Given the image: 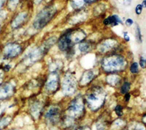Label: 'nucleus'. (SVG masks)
<instances>
[{
  "mask_svg": "<svg viewBox=\"0 0 146 130\" xmlns=\"http://www.w3.org/2000/svg\"><path fill=\"white\" fill-rule=\"evenodd\" d=\"M4 2H5V0H0V7H2V5H4Z\"/></svg>",
  "mask_w": 146,
  "mask_h": 130,
  "instance_id": "a878e982",
  "label": "nucleus"
},
{
  "mask_svg": "<svg viewBox=\"0 0 146 130\" xmlns=\"http://www.w3.org/2000/svg\"><path fill=\"white\" fill-rule=\"evenodd\" d=\"M57 85L58 82L56 79L50 80V82L47 84V89L49 90H55L57 88Z\"/></svg>",
  "mask_w": 146,
  "mask_h": 130,
  "instance_id": "9b49d317",
  "label": "nucleus"
},
{
  "mask_svg": "<svg viewBox=\"0 0 146 130\" xmlns=\"http://www.w3.org/2000/svg\"><path fill=\"white\" fill-rule=\"evenodd\" d=\"M142 6H143V7H146V0H144L143 2V4H142Z\"/></svg>",
  "mask_w": 146,
  "mask_h": 130,
  "instance_id": "393cba45",
  "label": "nucleus"
},
{
  "mask_svg": "<svg viewBox=\"0 0 146 130\" xmlns=\"http://www.w3.org/2000/svg\"><path fill=\"white\" fill-rule=\"evenodd\" d=\"M1 81H2V77H1V76H0V82H1Z\"/></svg>",
  "mask_w": 146,
  "mask_h": 130,
  "instance_id": "c85d7f7f",
  "label": "nucleus"
},
{
  "mask_svg": "<svg viewBox=\"0 0 146 130\" xmlns=\"http://www.w3.org/2000/svg\"><path fill=\"white\" fill-rule=\"evenodd\" d=\"M59 114V110L57 107H52L48 110L46 114V118L50 121H53L57 119Z\"/></svg>",
  "mask_w": 146,
  "mask_h": 130,
  "instance_id": "9d476101",
  "label": "nucleus"
},
{
  "mask_svg": "<svg viewBox=\"0 0 146 130\" xmlns=\"http://www.w3.org/2000/svg\"><path fill=\"white\" fill-rule=\"evenodd\" d=\"M10 67L7 65V67H5V71H8L9 69H10Z\"/></svg>",
  "mask_w": 146,
  "mask_h": 130,
  "instance_id": "cd10ccee",
  "label": "nucleus"
},
{
  "mask_svg": "<svg viewBox=\"0 0 146 130\" xmlns=\"http://www.w3.org/2000/svg\"><path fill=\"white\" fill-rule=\"evenodd\" d=\"M115 111L117 115H118V116H121V115H123V108H122L121 105L116 106L115 108Z\"/></svg>",
  "mask_w": 146,
  "mask_h": 130,
  "instance_id": "f3484780",
  "label": "nucleus"
},
{
  "mask_svg": "<svg viewBox=\"0 0 146 130\" xmlns=\"http://www.w3.org/2000/svg\"><path fill=\"white\" fill-rule=\"evenodd\" d=\"M13 87L7 83L0 88V99H5L13 94Z\"/></svg>",
  "mask_w": 146,
  "mask_h": 130,
  "instance_id": "39448f33",
  "label": "nucleus"
},
{
  "mask_svg": "<svg viewBox=\"0 0 146 130\" xmlns=\"http://www.w3.org/2000/svg\"><path fill=\"white\" fill-rule=\"evenodd\" d=\"M90 48V46L88 43H81L79 44V49H80L81 52H87Z\"/></svg>",
  "mask_w": 146,
  "mask_h": 130,
  "instance_id": "4468645a",
  "label": "nucleus"
},
{
  "mask_svg": "<svg viewBox=\"0 0 146 130\" xmlns=\"http://www.w3.org/2000/svg\"><path fill=\"white\" fill-rule=\"evenodd\" d=\"M83 105L80 104V102L75 99L72 102V104L70 105V107H69V110H70V112L74 113L75 115H78V114H80V112L83 111Z\"/></svg>",
  "mask_w": 146,
  "mask_h": 130,
  "instance_id": "0eeeda50",
  "label": "nucleus"
},
{
  "mask_svg": "<svg viewBox=\"0 0 146 130\" xmlns=\"http://www.w3.org/2000/svg\"><path fill=\"white\" fill-rule=\"evenodd\" d=\"M142 10H143V6L141 5H137L136 9H135V12H136V13L137 15H139V14H141Z\"/></svg>",
  "mask_w": 146,
  "mask_h": 130,
  "instance_id": "6ab92c4d",
  "label": "nucleus"
},
{
  "mask_svg": "<svg viewBox=\"0 0 146 130\" xmlns=\"http://www.w3.org/2000/svg\"><path fill=\"white\" fill-rule=\"evenodd\" d=\"M21 52V47L16 43L7 44L4 48V55L7 58H12L18 56Z\"/></svg>",
  "mask_w": 146,
  "mask_h": 130,
  "instance_id": "7ed1b4c3",
  "label": "nucleus"
},
{
  "mask_svg": "<svg viewBox=\"0 0 146 130\" xmlns=\"http://www.w3.org/2000/svg\"><path fill=\"white\" fill-rule=\"evenodd\" d=\"M96 0H72V5L74 8H80L84 5L92 3Z\"/></svg>",
  "mask_w": 146,
  "mask_h": 130,
  "instance_id": "1a4fd4ad",
  "label": "nucleus"
},
{
  "mask_svg": "<svg viewBox=\"0 0 146 130\" xmlns=\"http://www.w3.org/2000/svg\"><path fill=\"white\" fill-rule=\"evenodd\" d=\"M123 3H124V5H126V6H129L131 3V0H124Z\"/></svg>",
  "mask_w": 146,
  "mask_h": 130,
  "instance_id": "4be33fe9",
  "label": "nucleus"
},
{
  "mask_svg": "<svg viewBox=\"0 0 146 130\" xmlns=\"http://www.w3.org/2000/svg\"><path fill=\"white\" fill-rule=\"evenodd\" d=\"M126 24H127L128 26L132 25V24H133L132 19H131V18H128L127 20L126 21Z\"/></svg>",
  "mask_w": 146,
  "mask_h": 130,
  "instance_id": "412c9836",
  "label": "nucleus"
},
{
  "mask_svg": "<svg viewBox=\"0 0 146 130\" xmlns=\"http://www.w3.org/2000/svg\"><path fill=\"white\" fill-rule=\"evenodd\" d=\"M129 98H130V94H125L124 99H125V101H126V102H129Z\"/></svg>",
  "mask_w": 146,
  "mask_h": 130,
  "instance_id": "b1692460",
  "label": "nucleus"
},
{
  "mask_svg": "<svg viewBox=\"0 0 146 130\" xmlns=\"http://www.w3.org/2000/svg\"><path fill=\"white\" fill-rule=\"evenodd\" d=\"M129 89H130L129 82H125V83L123 85V86L121 87V94H127V92L129 90Z\"/></svg>",
  "mask_w": 146,
  "mask_h": 130,
  "instance_id": "ddd939ff",
  "label": "nucleus"
},
{
  "mask_svg": "<svg viewBox=\"0 0 146 130\" xmlns=\"http://www.w3.org/2000/svg\"><path fill=\"white\" fill-rule=\"evenodd\" d=\"M139 65H140V66H141L142 68H145L146 61H145V59L143 57H141V58H140Z\"/></svg>",
  "mask_w": 146,
  "mask_h": 130,
  "instance_id": "aec40b11",
  "label": "nucleus"
},
{
  "mask_svg": "<svg viewBox=\"0 0 146 130\" xmlns=\"http://www.w3.org/2000/svg\"><path fill=\"white\" fill-rule=\"evenodd\" d=\"M42 0H35V2L36 4H40Z\"/></svg>",
  "mask_w": 146,
  "mask_h": 130,
  "instance_id": "bb28decb",
  "label": "nucleus"
},
{
  "mask_svg": "<svg viewBox=\"0 0 146 130\" xmlns=\"http://www.w3.org/2000/svg\"><path fill=\"white\" fill-rule=\"evenodd\" d=\"M123 36H124V39L126 40V41H129V37L128 35L127 32H123Z\"/></svg>",
  "mask_w": 146,
  "mask_h": 130,
  "instance_id": "5701e85b",
  "label": "nucleus"
},
{
  "mask_svg": "<svg viewBox=\"0 0 146 130\" xmlns=\"http://www.w3.org/2000/svg\"><path fill=\"white\" fill-rule=\"evenodd\" d=\"M139 70V65L137 63H134L131 64V68H130V71L132 73H137Z\"/></svg>",
  "mask_w": 146,
  "mask_h": 130,
  "instance_id": "2eb2a0df",
  "label": "nucleus"
},
{
  "mask_svg": "<svg viewBox=\"0 0 146 130\" xmlns=\"http://www.w3.org/2000/svg\"><path fill=\"white\" fill-rule=\"evenodd\" d=\"M18 2H19V0H9L8 8H10L11 10H15Z\"/></svg>",
  "mask_w": 146,
  "mask_h": 130,
  "instance_id": "f8f14e48",
  "label": "nucleus"
},
{
  "mask_svg": "<svg viewBox=\"0 0 146 130\" xmlns=\"http://www.w3.org/2000/svg\"><path fill=\"white\" fill-rule=\"evenodd\" d=\"M10 119H8V118H6V119L0 120V129H2V128L6 127L7 125V123L10 122Z\"/></svg>",
  "mask_w": 146,
  "mask_h": 130,
  "instance_id": "dca6fc26",
  "label": "nucleus"
},
{
  "mask_svg": "<svg viewBox=\"0 0 146 130\" xmlns=\"http://www.w3.org/2000/svg\"><path fill=\"white\" fill-rule=\"evenodd\" d=\"M104 24L105 25H113V26H117L118 24H122L121 18L116 15H112L108 18H105L104 21Z\"/></svg>",
  "mask_w": 146,
  "mask_h": 130,
  "instance_id": "6e6552de",
  "label": "nucleus"
},
{
  "mask_svg": "<svg viewBox=\"0 0 146 130\" xmlns=\"http://www.w3.org/2000/svg\"><path fill=\"white\" fill-rule=\"evenodd\" d=\"M87 102L90 108L98 109L102 104V100L100 98L98 95L96 96L95 93H91L87 96Z\"/></svg>",
  "mask_w": 146,
  "mask_h": 130,
  "instance_id": "20e7f679",
  "label": "nucleus"
},
{
  "mask_svg": "<svg viewBox=\"0 0 146 130\" xmlns=\"http://www.w3.org/2000/svg\"><path fill=\"white\" fill-rule=\"evenodd\" d=\"M56 13V9L53 6H48L37 14L35 20L34 22V27L36 30H40L43 28L52 19L55 14Z\"/></svg>",
  "mask_w": 146,
  "mask_h": 130,
  "instance_id": "f257e3e1",
  "label": "nucleus"
},
{
  "mask_svg": "<svg viewBox=\"0 0 146 130\" xmlns=\"http://www.w3.org/2000/svg\"><path fill=\"white\" fill-rule=\"evenodd\" d=\"M124 59L121 56H115V57L108 58V60L105 59L103 60V67L106 71H114L119 70L123 66Z\"/></svg>",
  "mask_w": 146,
  "mask_h": 130,
  "instance_id": "f03ea898",
  "label": "nucleus"
},
{
  "mask_svg": "<svg viewBox=\"0 0 146 130\" xmlns=\"http://www.w3.org/2000/svg\"><path fill=\"white\" fill-rule=\"evenodd\" d=\"M27 17V13H21L18 14L12 22V27L13 28H18V27H20L22 24L26 20V18Z\"/></svg>",
  "mask_w": 146,
  "mask_h": 130,
  "instance_id": "423d86ee",
  "label": "nucleus"
},
{
  "mask_svg": "<svg viewBox=\"0 0 146 130\" xmlns=\"http://www.w3.org/2000/svg\"><path fill=\"white\" fill-rule=\"evenodd\" d=\"M136 36L137 40H139V42H142V35H141V31H140V29H139V27L138 25H137L136 27Z\"/></svg>",
  "mask_w": 146,
  "mask_h": 130,
  "instance_id": "a211bd4d",
  "label": "nucleus"
}]
</instances>
